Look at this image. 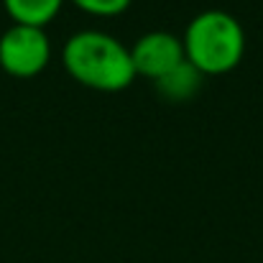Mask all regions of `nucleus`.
Segmentation results:
<instances>
[{
    "instance_id": "1",
    "label": "nucleus",
    "mask_w": 263,
    "mask_h": 263,
    "mask_svg": "<svg viewBox=\"0 0 263 263\" xmlns=\"http://www.w3.org/2000/svg\"><path fill=\"white\" fill-rule=\"evenodd\" d=\"M64 69L85 87L120 92L136 80L130 49L105 31H77L62 49Z\"/></svg>"
},
{
    "instance_id": "2",
    "label": "nucleus",
    "mask_w": 263,
    "mask_h": 263,
    "mask_svg": "<svg viewBox=\"0 0 263 263\" xmlns=\"http://www.w3.org/2000/svg\"><path fill=\"white\" fill-rule=\"evenodd\" d=\"M181 44L186 62L202 74H225L246 54V31L233 13L210 8L186 23Z\"/></svg>"
},
{
    "instance_id": "3",
    "label": "nucleus",
    "mask_w": 263,
    "mask_h": 263,
    "mask_svg": "<svg viewBox=\"0 0 263 263\" xmlns=\"http://www.w3.org/2000/svg\"><path fill=\"white\" fill-rule=\"evenodd\" d=\"M51 59V41L44 28L13 23L0 36V67L13 77H36Z\"/></svg>"
},
{
    "instance_id": "4",
    "label": "nucleus",
    "mask_w": 263,
    "mask_h": 263,
    "mask_svg": "<svg viewBox=\"0 0 263 263\" xmlns=\"http://www.w3.org/2000/svg\"><path fill=\"white\" fill-rule=\"evenodd\" d=\"M128 49H130V62L136 74L148 77L154 82L186 59L181 39L172 31H148Z\"/></svg>"
},
{
    "instance_id": "5",
    "label": "nucleus",
    "mask_w": 263,
    "mask_h": 263,
    "mask_svg": "<svg viewBox=\"0 0 263 263\" xmlns=\"http://www.w3.org/2000/svg\"><path fill=\"white\" fill-rule=\"evenodd\" d=\"M202 77L204 74L184 59L181 64H176L172 72H166L161 80H156V89L166 100L184 102V100H189V97L197 95V89L202 87Z\"/></svg>"
},
{
    "instance_id": "6",
    "label": "nucleus",
    "mask_w": 263,
    "mask_h": 263,
    "mask_svg": "<svg viewBox=\"0 0 263 263\" xmlns=\"http://www.w3.org/2000/svg\"><path fill=\"white\" fill-rule=\"evenodd\" d=\"M62 3L64 0H3L13 23L39 26V28H44L51 18H57V13L62 10Z\"/></svg>"
},
{
    "instance_id": "7",
    "label": "nucleus",
    "mask_w": 263,
    "mask_h": 263,
    "mask_svg": "<svg viewBox=\"0 0 263 263\" xmlns=\"http://www.w3.org/2000/svg\"><path fill=\"white\" fill-rule=\"evenodd\" d=\"M80 10H85L89 15H102V18H110V15H118L123 10H128V5L133 0H72Z\"/></svg>"
}]
</instances>
